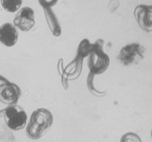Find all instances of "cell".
Masks as SVG:
<instances>
[{
  "instance_id": "1",
  "label": "cell",
  "mask_w": 152,
  "mask_h": 142,
  "mask_svg": "<svg viewBox=\"0 0 152 142\" xmlns=\"http://www.w3.org/2000/svg\"><path fill=\"white\" fill-rule=\"evenodd\" d=\"M53 115L49 110L38 108L31 114L26 126V135L29 139L37 140L49 131L53 123Z\"/></svg>"
},
{
  "instance_id": "2",
  "label": "cell",
  "mask_w": 152,
  "mask_h": 142,
  "mask_svg": "<svg viewBox=\"0 0 152 142\" xmlns=\"http://www.w3.org/2000/svg\"><path fill=\"white\" fill-rule=\"evenodd\" d=\"M105 42L99 39L94 43V48L88 55V67L93 75H99L104 73L110 66V60L109 56L103 50Z\"/></svg>"
},
{
  "instance_id": "3",
  "label": "cell",
  "mask_w": 152,
  "mask_h": 142,
  "mask_svg": "<svg viewBox=\"0 0 152 142\" xmlns=\"http://www.w3.org/2000/svg\"><path fill=\"white\" fill-rule=\"evenodd\" d=\"M146 48L138 42H132L122 47L119 52L118 59L122 65L131 66L137 64L145 56Z\"/></svg>"
},
{
  "instance_id": "4",
  "label": "cell",
  "mask_w": 152,
  "mask_h": 142,
  "mask_svg": "<svg viewBox=\"0 0 152 142\" xmlns=\"http://www.w3.org/2000/svg\"><path fill=\"white\" fill-rule=\"evenodd\" d=\"M4 117L7 127L12 130H21L26 126V112L21 106L16 104L8 106L4 110Z\"/></svg>"
},
{
  "instance_id": "5",
  "label": "cell",
  "mask_w": 152,
  "mask_h": 142,
  "mask_svg": "<svg viewBox=\"0 0 152 142\" xmlns=\"http://www.w3.org/2000/svg\"><path fill=\"white\" fill-rule=\"evenodd\" d=\"M35 14L32 8L25 7L18 11L14 18V24L16 28L23 32L31 31L35 25Z\"/></svg>"
},
{
  "instance_id": "6",
  "label": "cell",
  "mask_w": 152,
  "mask_h": 142,
  "mask_svg": "<svg viewBox=\"0 0 152 142\" xmlns=\"http://www.w3.org/2000/svg\"><path fill=\"white\" fill-rule=\"evenodd\" d=\"M21 95V91L17 85L7 82L0 84V102L11 106L16 104Z\"/></svg>"
},
{
  "instance_id": "7",
  "label": "cell",
  "mask_w": 152,
  "mask_h": 142,
  "mask_svg": "<svg viewBox=\"0 0 152 142\" xmlns=\"http://www.w3.org/2000/svg\"><path fill=\"white\" fill-rule=\"evenodd\" d=\"M134 15L137 23L142 30L146 32L152 31V6L140 4L134 8Z\"/></svg>"
},
{
  "instance_id": "8",
  "label": "cell",
  "mask_w": 152,
  "mask_h": 142,
  "mask_svg": "<svg viewBox=\"0 0 152 142\" xmlns=\"http://www.w3.org/2000/svg\"><path fill=\"white\" fill-rule=\"evenodd\" d=\"M83 60H84L76 58L60 74L62 76V83L64 89H67L69 80H75L80 76L83 68Z\"/></svg>"
},
{
  "instance_id": "9",
  "label": "cell",
  "mask_w": 152,
  "mask_h": 142,
  "mask_svg": "<svg viewBox=\"0 0 152 142\" xmlns=\"http://www.w3.org/2000/svg\"><path fill=\"white\" fill-rule=\"evenodd\" d=\"M18 32L15 25L5 23L0 26V42L6 47L14 46L18 41Z\"/></svg>"
},
{
  "instance_id": "10",
  "label": "cell",
  "mask_w": 152,
  "mask_h": 142,
  "mask_svg": "<svg viewBox=\"0 0 152 142\" xmlns=\"http://www.w3.org/2000/svg\"><path fill=\"white\" fill-rule=\"evenodd\" d=\"M93 48H94V43H91L88 39L85 38L81 40L78 46L76 58L84 60V58L88 57L93 50Z\"/></svg>"
},
{
  "instance_id": "11",
  "label": "cell",
  "mask_w": 152,
  "mask_h": 142,
  "mask_svg": "<svg viewBox=\"0 0 152 142\" xmlns=\"http://www.w3.org/2000/svg\"><path fill=\"white\" fill-rule=\"evenodd\" d=\"M23 0H0L1 7L9 13L17 12L21 8Z\"/></svg>"
},
{
  "instance_id": "12",
  "label": "cell",
  "mask_w": 152,
  "mask_h": 142,
  "mask_svg": "<svg viewBox=\"0 0 152 142\" xmlns=\"http://www.w3.org/2000/svg\"><path fill=\"white\" fill-rule=\"evenodd\" d=\"M47 18L48 22L49 23L50 28L52 33L55 36L59 37L62 33V31H61L60 25L59 24L58 21L55 18V16L52 12H50L47 14Z\"/></svg>"
},
{
  "instance_id": "13",
  "label": "cell",
  "mask_w": 152,
  "mask_h": 142,
  "mask_svg": "<svg viewBox=\"0 0 152 142\" xmlns=\"http://www.w3.org/2000/svg\"><path fill=\"white\" fill-rule=\"evenodd\" d=\"M94 75L91 74H88L87 76V87H88V91H89L91 94L94 95H96L97 97H103L106 95L107 91H100L97 88H96L94 84Z\"/></svg>"
},
{
  "instance_id": "14",
  "label": "cell",
  "mask_w": 152,
  "mask_h": 142,
  "mask_svg": "<svg viewBox=\"0 0 152 142\" xmlns=\"http://www.w3.org/2000/svg\"><path fill=\"white\" fill-rule=\"evenodd\" d=\"M120 142H142L141 138L134 132H127L122 136Z\"/></svg>"
},
{
  "instance_id": "15",
  "label": "cell",
  "mask_w": 152,
  "mask_h": 142,
  "mask_svg": "<svg viewBox=\"0 0 152 142\" xmlns=\"http://www.w3.org/2000/svg\"><path fill=\"white\" fill-rule=\"evenodd\" d=\"M120 6V2L118 0H110V2L108 4V6H107V9H108V12L110 14L115 12L118 9V7Z\"/></svg>"
}]
</instances>
